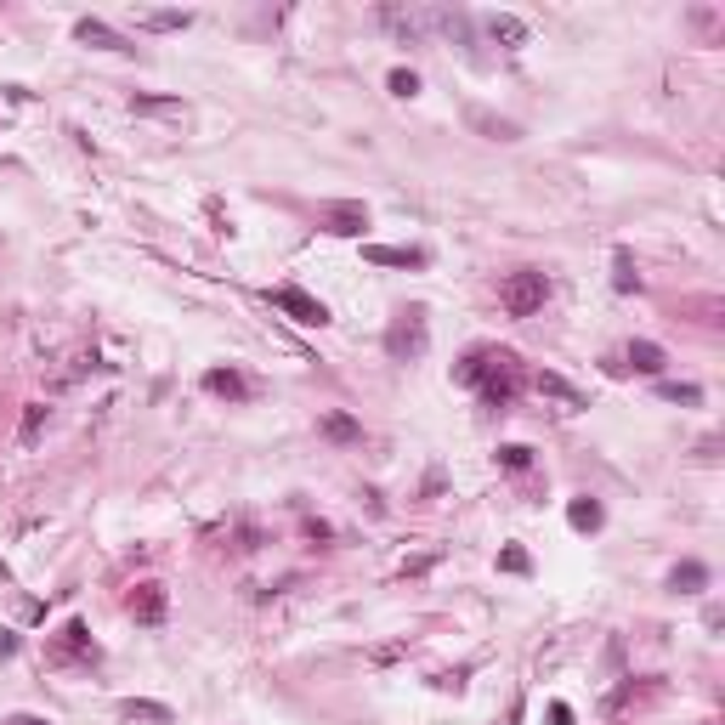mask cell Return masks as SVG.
Segmentation results:
<instances>
[{
  "mask_svg": "<svg viewBox=\"0 0 725 725\" xmlns=\"http://www.w3.org/2000/svg\"><path fill=\"white\" fill-rule=\"evenodd\" d=\"M544 295H550V278H544V272H533V266H521V272H511V278L499 284V306H504L511 318L544 312Z\"/></svg>",
  "mask_w": 725,
  "mask_h": 725,
  "instance_id": "6da1fadb",
  "label": "cell"
},
{
  "mask_svg": "<svg viewBox=\"0 0 725 725\" xmlns=\"http://www.w3.org/2000/svg\"><path fill=\"white\" fill-rule=\"evenodd\" d=\"M516 391H521V362L511 352H494V362H487V374H482V403L487 408H511Z\"/></svg>",
  "mask_w": 725,
  "mask_h": 725,
  "instance_id": "7a4b0ae2",
  "label": "cell"
},
{
  "mask_svg": "<svg viewBox=\"0 0 725 725\" xmlns=\"http://www.w3.org/2000/svg\"><path fill=\"white\" fill-rule=\"evenodd\" d=\"M425 346H431V329H425V312H403L386 329V352H391V362H414V357H425Z\"/></svg>",
  "mask_w": 725,
  "mask_h": 725,
  "instance_id": "3957f363",
  "label": "cell"
},
{
  "mask_svg": "<svg viewBox=\"0 0 725 725\" xmlns=\"http://www.w3.org/2000/svg\"><path fill=\"white\" fill-rule=\"evenodd\" d=\"M318 222L329 232H340V239H362L369 232V210L357 198H329V205H318Z\"/></svg>",
  "mask_w": 725,
  "mask_h": 725,
  "instance_id": "277c9868",
  "label": "cell"
},
{
  "mask_svg": "<svg viewBox=\"0 0 725 725\" xmlns=\"http://www.w3.org/2000/svg\"><path fill=\"white\" fill-rule=\"evenodd\" d=\"M272 306H278V312H289L295 323H312V329H323V323H329V306H323L318 295H306V289H295V284L272 289Z\"/></svg>",
  "mask_w": 725,
  "mask_h": 725,
  "instance_id": "5b68a950",
  "label": "cell"
},
{
  "mask_svg": "<svg viewBox=\"0 0 725 725\" xmlns=\"http://www.w3.org/2000/svg\"><path fill=\"white\" fill-rule=\"evenodd\" d=\"M51 658H57V663H97V641H91V629L80 618H68L63 634L51 641Z\"/></svg>",
  "mask_w": 725,
  "mask_h": 725,
  "instance_id": "8992f818",
  "label": "cell"
},
{
  "mask_svg": "<svg viewBox=\"0 0 725 725\" xmlns=\"http://www.w3.org/2000/svg\"><path fill=\"white\" fill-rule=\"evenodd\" d=\"M380 23H386L391 34H403V40H420V34L437 23V12H425V6H380Z\"/></svg>",
  "mask_w": 725,
  "mask_h": 725,
  "instance_id": "52a82bcc",
  "label": "cell"
},
{
  "mask_svg": "<svg viewBox=\"0 0 725 725\" xmlns=\"http://www.w3.org/2000/svg\"><path fill=\"white\" fill-rule=\"evenodd\" d=\"M125 612H131L136 624H165V612H170L165 584H136V590H131V601H125Z\"/></svg>",
  "mask_w": 725,
  "mask_h": 725,
  "instance_id": "ba28073f",
  "label": "cell"
},
{
  "mask_svg": "<svg viewBox=\"0 0 725 725\" xmlns=\"http://www.w3.org/2000/svg\"><path fill=\"white\" fill-rule=\"evenodd\" d=\"M533 391H538V397H550V403H561V414H578V408H584V391H578V386H567V380H561V374H550V369H544V374L533 380Z\"/></svg>",
  "mask_w": 725,
  "mask_h": 725,
  "instance_id": "9c48e42d",
  "label": "cell"
},
{
  "mask_svg": "<svg viewBox=\"0 0 725 725\" xmlns=\"http://www.w3.org/2000/svg\"><path fill=\"white\" fill-rule=\"evenodd\" d=\"M362 261H374V266H425L431 256H425V249H414V244H369V249H362Z\"/></svg>",
  "mask_w": 725,
  "mask_h": 725,
  "instance_id": "30bf717a",
  "label": "cell"
},
{
  "mask_svg": "<svg viewBox=\"0 0 725 725\" xmlns=\"http://www.w3.org/2000/svg\"><path fill=\"white\" fill-rule=\"evenodd\" d=\"M74 34H80L85 46H102V51H136L131 40H125V34H114V29H108L102 17H80V23H74Z\"/></svg>",
  "mask_w": 725,
  "mask_h": 725,
  "instance_id": "8fae6325",
  "label": "cell"
},
{
  "mask_svg": "<svg viewBox=\"0 0 725 725\" xmlns=\"http://www.w3.org/2000/svg\"><path fill=\"white\" fill-rule=\"evenodd\" d=\"M205 391H210V397H227V403H244V397H249V380H244L239 369H210V374H205Z\"/></svg>",
  "mask_w": 725,
  "mask_h": 725,
  "instance_id": "7c38bea8",
  "label": "cell"
},
{
  "mask_svg": "<svg viewBox=\"0 0 725 725\" xmlns=\"http://www.w3.org/2000/svg\"><path fill=\"white\" fill-rule=\"evenodd\" d=\"M119 714L131 720V725H170V720H176L165 703H153V697H125V703H119Z\"/></svg>",
  "mask_w": 725,
  "mask_h": 725,
  "instance_id": "4fadbf2b",
  "label": "cell"
},
{
  "mask_svg": "<svg viewBox=\"0 0 725 725\" xmlns=\"http://www.w3.org/2000/svg\"><path fill=\"white\" fill-rule=\"evenodd\" d=\"M703 584H709V567H703V561H680V567L668 572V590L675 595H697Z\"/></svg>",
  "mask_w": 725,
  "mask_h": 725,
  "instance_id": "5bb4252c",
  "label": "cell"
},
{
  "mask_svg": "<svg viewBox=\"0 0 725 725\" xmlns=\"http://www.w3.org/2000/svg\"><path fill=\"white\" fill-rule=\"evenodd\" d=\"M131 114H153V119H176L181 97H148V91H131Z\"/></svg>",
  "mask_w": 725,
  "mask_h": 725,
  "instance_id": "9a60e30c",
  "label": "cell"
},
{
  "mask_svg": "<svg viewBox=\"0 0 725 725\" xmlns=\"http://www.w3.org/2000/svg\"><path fill=\"white\" fill-rule=\"evenodd\" d=\"M487 34H494V40H504V46H528V23H521V17H511V12H494V17H487Z\"/></svg>",
  "mask_w": 725,
  "mask_h": 725,
  "instance_id": "2e32d148",
  "label": "cell"
},
{
  "mask_svg": "<svg viewBox=\"0 0 725 725\" xmlns=\"http://www.w3.org/2000/svg\"><path fill=\"white\" fill-rule=\"evenodd\" d=\"M567 521H572L578 533H595V528L607 521V511H601L595 499H572V504H567Z\"/></svg>",
  "mask_w": 725,
  "mask_h": 725,
  "instance_id": "e0dca14e",
  "label": "cell"
},
{
  "mask_svg": "<svg viewBox=\"0 0 725 725\" xmlns=\"http://www.w3.org/2000/svg\"><path fill=\"white\" fill-rule=\"evenodd\" d=\"M323 437L329 442H362V425L352 414H323Z\"/></svg>",
  "mask_w": 725,
  "mask_h": 725,
  "instance_id": "ac0fdd59",
  "label": "cell"
},
{
  "mask_svg": "<svg viewBox=\"0 0 725 725\" xmlns=\"http://www.w3.org/2000/svg\"><path fill=\"white\" fill-rule=\"evenodd\" d=\"M487 362H494V352H465V357H459V369H453V380H459V386H482Z\"/></svg>",
  "mask_w": 725,
  "mask_h": 725,
  "instance_id": "d6986e66",
  "label": "cell"
},
{
  "mask_svg": "<svg viewBox=\"0 0 725 725\" xmlns=\"http://www.w3.org/2000/svg\"><path fill=\"white\" fill-rule=\"evenodd\" d=\"M629 362H634L641 374H658L668 357H663V346H651V340H634V346H629Z\"/></svg>",
  "mask_w": 725,
  "mask_h": 725,
  "instance_id": "ffe728a7",
  "label": "cell"
},
{
  "mask_svg": "<svg viewBox=\"0 0 725 725\" xmlns=\"http://www.w3.org/2000/svg\"><path fill=\"white\" fill-rule=\"evenodd\" d=\"M499 572H516V578H528V572H533V555L521 550V544H511V550H499Z\"/></svg>",
  "mask_w": 725,
  "mask_h": 725,
  "instance_id": "44dd1931",
  "label": "cell"
},
{
  "mask_svg": "<svg viewBox=\"0 0 725 725\" xmlns=\"http://www.w3.org/2000/svg\"><path fill=\"white\" fill-rule=\"evenodd\" d=\"M193 12H142V29H188Z\"/></svg>",
  "mask_w": 725,
  "mask_h": 725,
  "instance_id": "7402d4cb",
  "label": "cell"
},
{
  "mask_svg": "<svg viewBox=\"0 0 725 725\" xmlns=\"http://www.w3.org/2000/svg\"><path fill=\"white\" fill-rule=\"evenodd\" d=\"M499 465H504V470H528V465H533V448L504 442V448H499Z\"/></svg>",
  "mask_w": 725,
  "mask_h": 725,
  "instance_id": "603a6c76",
  "label": "cell"
},
{
  "mask_svg": "<svg viewBox=\"0 0 725 725\" xmlns=\"http://www.w3.org/2000/svg\"><path fill=\"white\" fill-rule=\"evenodd\" d=\"M46 414H51L46 403H29V408H23V442H34V437L46 431Z\"/></svg>",
  "mask_w": 725,
  "mask_h": 725,
  "instance_id": "cb8c5ba5",
  "label": "cell"
},
{
  "mask_svg": "<svg viewBox=\"0 0 725 725\" xmlns=\"http://www.w3.org/2000/svg\"><path fill=\"white\" fill-rule=\"evenodd\" d=\"M470 119H476V125H482L487 136H499V142H516V136H521V131H516L511 119H487V114H470Z\"/></svg>",
  "mask_w": 725,
  "mask_h": 725,
  "instance_id": "d4e9b609",
  "label": "cell"
},
{
  "mask_svg": "<svg viewBox=\"0 0 725 725\" xmlns=\"http://www.w3.org/2000/svg\"><path fill=\"white\" fill-rule=\"evenodd\" d=\"M663 403H703V391L697 386H658Z\"/></svg>",
  "mask_w": 725,
  "mask_h": 725,
  "instance_id": "484cf974",
  "label": "cell"
},
{
  "mask_svg": "<svg viewBox=\"0 0 725 725\" xmlns=\"http://www.w3.org/2000/svg\"><path fill=\"white\" fill-rule=\"evenodd\" d=\"M391 91H397V97H414V91H420V74H414V68H397V74H391Z\"/></svg>",
  "mask_w": 725,
  "mask_h": 725,
  "instance_id": "4316f807",
  "label": "cell"
},
{
  "mask_svg": "<svg viewBox=\"0 0 725 725\" xmlns=\"http://www.w3.org/2000/svg\"><path fill=\"white\" fill-rule=\"evenodd\" d=\"M618 289H641V278H634V266H629V249H618V278H612Z\"/></svg>",
  "mask_w": 725,
  "mask_h": 725,
  "instance_id": "83f0119b",
  "label": "cell"
},
{
  "mask_svg": "<svg viewBox=\"0 0 725 725\" xmlns=\"http://www.w3.org/2000/svg\"><path fill=\"white\" fill-rule=\"evenodd\" d=\"M397 658H403V641H386V646L369 651V663H397Z\"/></svg>",
  "mask_w": 725,
  "mask_h": 725,
  "instance_id": "f1b7e54d",
  "label": "cell"
},
{
  "mask_svg": "<svg viewBox=\"0 0 725 725\" xmlns=\"http://www.w3.org/2000/svg\"><path fill=\"white\" fill-rule=\"evenodd\" d=\"M550 725H572V709H567V703H550Z\"/></svg>",
  "mask_w": 725,
  "mask_h": 725,
  "instance_id": "f546056e",
  "label": "cell"
},
{
  "mask_svg": "<svg viewBox=\"0 0 725 725\" xmlns=\"http://www.w3.org/2000/svg\"><path fill=\"white\" fill-rule=\"evenodd\" d=\"M12 651H17V634H12V629H0V658H12Z\"/></svg>",
  "mask_w": 725,
  "mask_h": 725,
  "instance_id": "4dcf8cb0",
  "label": "cell"
},
{
  "mask_svg": "<svg viewBox=\"0 0 725 725\" xmlns=\"http://www.w3.org/2000/svg\"><path fill=\"white\" fill-rule=\"evenodd\" d=\"M6 725H46V720H40V714H12Z\"/></svg>",
  "mask_w": 725,
  "mask_h": 725,
  "instance_id": "1f68e13d",
  "label": "cell"
},
{
  "mask_svg": "<svg viewBox=\"0 0 725 725\" xmlns=\"http://www.w3.org/2000/svg\"><path fill=\"white\" fill-rule=\"evenodd\" d=\"M6 578H12V567H6V561H0V584H6Z\"/></svg>",
  "mask_w": 725,
  "mask_h": 725,
  "instance_id": "d6a6232c",
  "label": "cell"
}]
</instances>
